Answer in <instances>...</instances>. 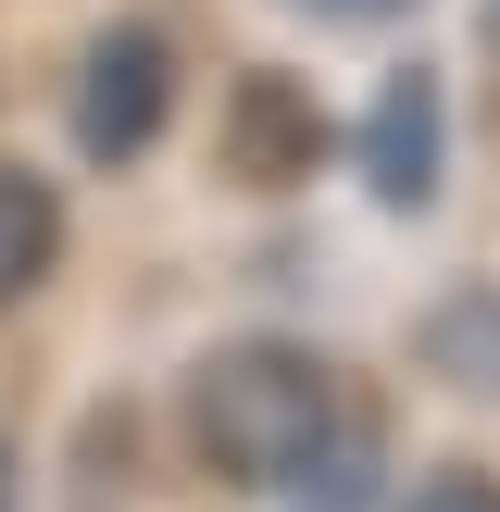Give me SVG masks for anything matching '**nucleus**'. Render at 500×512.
<instances>
[{"instance_id": "nucleus-7", "label": "nucleus", "mask_w": 500, "mask_h": 512, "mask_svg": "<svg viewBox=\"0 0 500 512\" xmlns=\"http://www.w3.org/2000/svg\"><path fill=\"white\" fill-rule=\"evenodd\" d=\"M425 363H438L450 388L500 400V288H450V300H425Z\"/></svg>"}, {"instance_id": "nucleus-2", "label": "nucleus", "mask_w": 500, "mask_h": 512, "mask_svg": "<svg viewBox=\"0 0 500 512\" xmlns=\"http://www.w3.org/2000/svg\"><path fill=\"white\" fill-rule=\"evenodd\" d=\"M175 88H188V38H175V13H113L88 25V50H75L63 75V138L88 175H138L150 150L175 138Z\"/></svg>"}, {"instance_id": "nucleus-8", "label": "nucleus", "mask_w": 500, "mask_h": 512, "mask_svg": "<svg viewBox=\"0 0 500 512\" xmlns=\"http://www.w3.org/2000/svg\"><path fill=\"white\" fill-rule=\"evenodd\" d=\"M388 512H500V463H438V475H413Z\"/></svg>"}, {"instance_id": "nucleus-3", "label": "nucleus", "mask_w": 500, "mask_h": 512, "mask_svg": "<svg viewBox=\"0 0 500 512\" xmlns=\"http://www.w3.org/2000/svg\"><path fill=\"white\" fill-rule=\"evenodd\" d=\"M350 175H363V200L375 213H438V188H450V75L438 63H388L375 75V100H363V125H350Z\"/></svg>"}, {"instance_id": "nucleus-4", "label": "nucleus", "mask_w": 500, "mask_h": 512, "mask_svg": "<svg viewBox=\"0 0 500 512\" xmlns=\"http://www.w3.org/2000/svg\"><path fill=\"white\" fill-rule=\"evenodd\" d=\"M225 188H250V200H288V188H313L325 163H350V138L325 125V100L300 88L288 63H250L238 88H225Z\"/></svg>"}, {"instance_id": "nucleus-10", "label": "nucleus", "mask_w": 500, "mask_h": 512, "mask_svg": "<svg viewBox=\"0 0 500 512\" xmlns=\"http://www.w3.org/2000/svg\"><path fill=\"white\" fill-rule=\"evenodd\" d=\"M25 500V463H13V438H0V512H13Z\"/></svg>"}, {"instance_id": "nucleus-9", "label": "nucleus", "mask_w": 500, "mask_h": 512, "mask_svg": "<svg viewBox=\"0 0 500 512\" xmlns=\"http://www.w3.org/2000/svg\"><path fill=\"white\" fill-rule=\"evenodd\" d=\"M300 13H313V25H413L425 0H300Z\"/></svg>"}, {"instance_id": "nucleus-11", "label": "nucleus", "mask_w": 500, "mask_h": 512, "mask_svg": "<svg viewBox=\"0 0 500 512\" xmlns=\"http://www.w3.org/2000/svg\"><path fill=\"white\" fill-rule=\"evenodd\" d=\"M475 25H488V50H500V0H475Z\"/></svg>"}, {"instance_id": "nucleus-1", "label": "nucleus", "mask_w": 500, "mask_h": 512, "mask_svg": "<svg viewBox=\"0 0 500 512\" xmlns=\"http://www.w3.org/2000/svg\"><path fill=\"white\" fill-rule=\"evenodd\" d=\"M338 425H350V388L300 338H213L175 375V450L213 488H238V500H275Z\"/></svg>"}, {"instance_id": "nucleus-6", "label": "nucleus", "mask_w": 500, "mask_h": 512, "mask_svg": "<svg viewBox=\"0 0 500 512\" xmlns=\"http://www.w3.org/2000/svg\"><path fill=\"white\" fill-rule=\"evenodd\" d=\"M375 475H388V425H375V400H350V425L275 488V512H375Z\"/></svg>"}, {"instance_id": "nucleus-5", "label": "nucleus", "mask_w": 500, "mask_h": 512, "mask_svg": "<svg viewBox=\"0 0 500 512\" xmlns=\"http://www.w3.org/2000/svg\"><path fill=\"white\" fill-rule=\"evenodd\" d=\"M50 275H63V188L38 163H0V313H25Z\"/></svg>"}]
</instances>
